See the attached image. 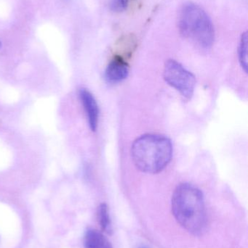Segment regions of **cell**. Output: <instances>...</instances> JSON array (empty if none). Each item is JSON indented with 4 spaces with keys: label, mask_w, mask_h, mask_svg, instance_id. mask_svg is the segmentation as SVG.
<instances>
[{
    "label": "cell",
    "mask_w": 248,
    "mask_h": 248,
    "mask_svg": "<svg viewBox=\"0 0 248 248\" xmlns=\"http://www.w3.org/2000/svg\"><path fill=\"white\" fill-rule=\"evenodd\" d=\"M163 76L166 82L179 92L185 99L192 98L196 86V78L182 64L174 60H169L165 65Z\"/></svg>",
    "instance_id": "obj_4"
},
{
    "label": "cell",
    "mask_w": 248,
    "mask_h": 248,
    "mask_svg": "<svg viewBox=\"0 0 248 248\" xmlns=\"http://www.w3.org/2000/svg\"><path fill=\"white\" fill-rule=\"evenodd\" d=\"M80 97L87 113L90 128L92 131H95L97 129L99 118V109L97 102L92 93L86 89H82L80 90Z\"/></svg>",
    "instance_id": "obj_6"
},
{
    "label": "cell",
    "mask_w": 248,
    "mask_h": 248,
    "mask_svg": "<svg viewBox=\"0 0 248 248\" xmlns=\"http://www.w3.org/2000/svg\"><path fill=\"white\" fill-rule=\"evenodd\" d=\"M140 248H147L144 247V246H142V247H141Z\"/></svg>",
    "instance_id": "obj_11"
},
{
    "label": "cell",
    "mask_w": 248,
    "mask_h": 248,
    "mask_svg": "<svg viewBox=\"0 0 248 248\" xmlns=\"http://www.w3.org/2000/svg\"><path fill=\"white\" fill-rule=\"evenodd\" d=\"M0 46H1V42H0Z\"/></svg>",
    "instance_id": "obj_12"
},
{
    "label": "cell",
    "mask_w": 248,
    "mask_h": 248,
    "mask_svg": "<svg viewBox=\"0 0 248 248\" xmlns=\"http://www.w3.org/2000/svg\"><path fill=\"white\" fill-rule=\"evenodd\" d=\"M85 248H113L110 242L100 232L90 230L84 236Z\"/></svg>",
    "instance_id": "obj_7"
},
{
    "label": "cell",
    "mask_w": 248,
    "mask_h": 248,
    "mask_svg": "<svg viewBox=\"0 0 248 248\" xmlns=\"http://www.w3.org/2000/svg\"><path fill=\"white\" fill-rule=\"evenodd\" d=\"M239 61L245 71H248V33L242 34L238 49Z\"/></svg>",
    "instance_id": "obj_9"
},
{
    "label": "cell",
    "mask_w": 248,
    "mask_h": 248,
    "mask_svg": "<svg viewBox=\"0 0 248 248\" xmlns=\"http://www.w3.org/2000/svg\"><path fill=\"white\" fill-rule=\"evenodd\" d=\"M98 219L102 230L106 234H111L112 233V224L109 215V208L105 203L100 204L98 209Z\"/></svg>",
    "instance_id": "obj_8"
},
{
    "label": "cell",
    "mask_w": 248,
    "mask_h": 248,
    "mask_svg": "<svg viewBox=\"0 0 248 248\" xmlns=\"http://www.w3.org/2000/svg\"><path fill=\"white\" fill-rule=\"evenodd\" d=\"M172 211L176 221L188 232L200 236L208 228V218L202 192L191 184L176 187L172 198Z\"/></svg>",
    "instance_id": "obj_1"
},
{
    "label": "cell",
    "mask_w": 248,
    "mask_h": 248,
    "mask_svg": "<svg viewBox=\"0 0 248 248\" xmlns=\"http://www.w3.org/2000/svg\"><path fill=\"white\" fill-rule=\"evenodd\" d=\"M181 34L202 49H209L215 41V29L206 12L195 3L188 2L179 15Z\"/></svg>",
    "instance_id": "obj_3"
},
{
    "label": "cell",
    "mask_w": 248,
    "mask_h": 248,
    "mask_svg": "<svg viewBox=\"0 0 248 248\" xmlns=\"http://www.w3.org/2000/svg\"><path fill=\"white\" fill-rule=\"evenodd\" d=\"M131 155L138 170L147 173H157L170 163L173 156V145L165 136L145 134L134 141Z\"/></svg>",
    "instance_id": "obj_2"
},
{
    "label": "cell",
    "mask_w": 248,
    "mask_h": 248,
    "mask_svg": "<svg viewBox=\"0 0 248 248\" xmlns=\"http://www.w3.org/2000/svg\"><path fill=\"white\" fill-rule=\"evenodd\" d=\"M129 65L120 55H115L108 65L105 72L106 80L111 83H118L128 77Z\"/></svg>",
    "instance_id": "obj_5"
},
{
    "label": "cell",
    "mask_w": 248,
    "mask_h": 248,
    "mask_svg": "<svg viewBox=\"0 0 248 248\" xmlns=\"http://www.w3.org/2000/svg\"><path fill=\"white\" fill-rule=\"evenodd\" d=\"M129 1L130 0H114L112 6L116 10H125L128 6Z\"/></svg>",
    "instance_id": "obj_10"
}]
</instances>
